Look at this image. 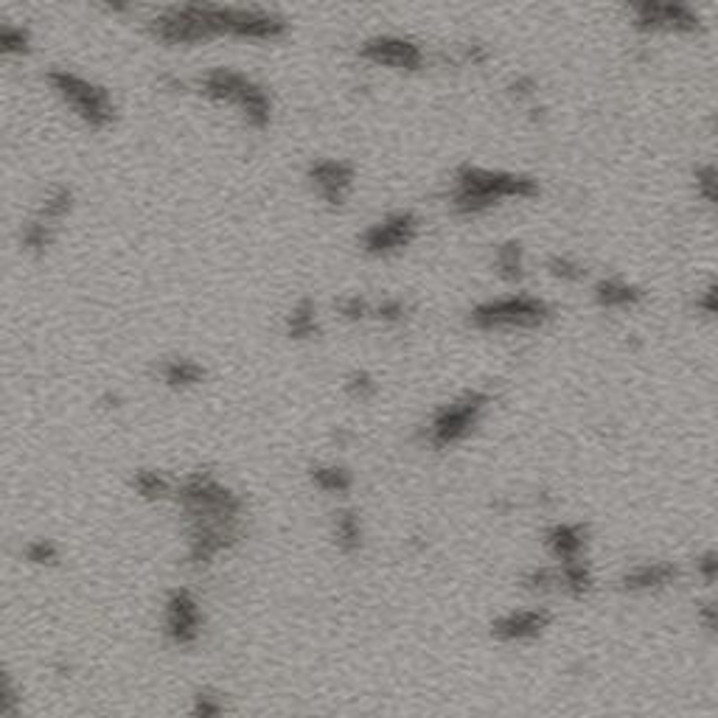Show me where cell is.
Instances as JSON below:
<instances>
[{
  "label": "cell",
  "mask_w": 718,
  "mask_h": 718,
  "mask_svg": "<svg viewBox=\"0 0 718 718\" xmlns=\"http://www.w3.org/2000/svg\"><path fill=\"white\" fill-rule=\"evenodd\" d=\"M370 312H374V306L360 295H351L345 297V301H340V315L349 317V320H363V317H368Z\"/></svg>",
  "instance_id": "obj_36"
},
{
  "label": "cell",
  "mask_w": 718,
  "mask_h": 718,
  "mask_svg": "<svg viewBox=\"0 0 718 718\" xmlns=\"http://www.w3.org/2000/svg\"><path fill=\"white\" fill-rule=\"evenodd\" d=\"M693 192L707 208L718 211V163L705 160L693 169Z\"/></svg>",
  "instance_id": "obj_25"
},
{
  "label": "cell",
  "mask_w": 718,
  "mask_h": 718,
  "mask_svg": "<svg viewBox=\"0 0 718 718\" xmlns=\"http://www.w3.org/2000/svg\"><path fill=\"white\" fill-rule=\"evenodd\" d=\"M682 579L679 564L668 559H646L637 564L626 567L620 575V589L629 595H659L666 589L677 587Z\"/></svg>",
  "instance_id": "obj_14"
},
{
  "label": "cell",
  "mask_w": 718,
  "mask_h": 718,
  "mask_svg": "<svg viewBox=\"0 0 718 718\" xmlns=\"http://www.w3.org/2000/svg\"><path fill=\"white\" fill-rule=\"evenodd\" d=\"M309 180L326 203L343 205L354 185V169L345 160H317L309 169Z\"/></svg>",
  "instance_id": "obj_16"
},
{
  "label": "cell",
  "mask_w": 718,
  "mask_h": 718,
  "mask_svg": "<svg viewBox=\"0 0 718 718\" xmlns=\"http://www.w3.org/2000/svg\"><path fill=\"white\" fill-rule=\"evenodd\" d=\"M199 93H203L205 99L219 101V105L236 107L242 112V119L251 126H256V130H264V126L270 124V96L264 93V87H258L256 82L231 71V68H217V71L205 73L203 80H199Z\"/></svg>",
  "instance_id": "obj_4"
},
{
  "label": "cell",
  "mask_w": 718,
  "mask_h": 718,
  "mask_svg": "<svg viewBox=\"0 0 718 718\" xmlns=\"http://www.w3.org/2000/svg\"><path fill=\"white\" fill-rule=\"evenodd\" d=\"M132 491H135V497H141V500L146 502H163L169 500V497H174L178 486H174L163 472H158V468H138V472L132 475Z\"/></svg>",
  "instance_id": "obj_21"
},
{
  "label": "cell",
  "mask_w": 718,
  "mask_h": 718,
  "mask_svg": "<svg viewBox=\"0 0 718 718\" xmlns=\"http://www.w3.org/2000/svg\"><path fill=\"white\" fill-rule=\"evenodd\" d=\"M331 539H334L337 550L345 556H354L363 550L365 525L354 508H340L337 511L334 520H331Z\"/></svg>",
  "instance_id": "obj_18"
},
{
  "label": "cell",
  "mask_w": 718,
  "mask_h": 718,
  "mask_svg": "<svg viewBox=\"0 0 718 718\" xmlns=\"http://www.w3.org/2000/svg\"><path fill=\"white\" fill-rule=\"evenodd\" d=\"M553 623L547 607H514L491 620V637L500 646H531L541 640Z\"/></svg>",
  "instance_id": "obj_11"
},
{
  "label": "cell",
  "mask_w": 718,
  "mask_h": 718,
  "mask_svg": "<svg viewBox=\"0 0 718 718\" xmlns=\"http://www.w3.org/2000/svg\"><path fill=\"white\" fill-rule=\"evenodd\" d=\"M208 17H211L217 37L231 34L242 40H278L287 34V21L281 14L264 12V9H233L208 3Z\"/></svg>",
  "instance_id": "obj_8"
},
{
  "label": "cell",
  "mask_w": 718,
  "mask_h": 718,
  "mask_svg": "<svg viewBox=\"0 0 718 718\" xmlns=\"http://www.w3.org/2000/svg\"><path fill=\"white\" fill-rule=\"evenodd\" d=\"M545 550L553 564H570V561H587V527L581 522H556L545 531Z\"/></svg>",
  "instance_id": "obj_15"
},
{
  "label": "cell",
  "mask_w": 718,
  "mask_h": 718,
  "mask_svg": "<svg viewBox=\"0 0 718 718\" xmlns=\"http://www.w3.org/2000/svg\"><path fill=\"white\" fill-rule=\"evenodd\" d=\"M28 46H32V40H28V32L21 26H0V51H3V57H23V53H28Z\"/></svg>",
  "instance_id": "obj_30"
},
{
  "label": "cell",
  "mask_w": 718,
  "mask_h": 718,
  "mask_svg": "<svg viewBox=\"0 0 718 718\" xmlns=\"http://www.w3.org/2000/svg\"><path fill=\"white\" fill-rule=\"evenodd\" d=\"M360 57L365 62H374V65L390 68V71H422L424 62H427V53L410 37H395V34H385V37H374V40L363 42L360 48Z\"/></svg>",
  "instance_id": "obj_13"
},
{
  "label": "cell",
  "mask_w": 718,
  "mask_h": 718,
  "mask_svg": "<svg viewBox=\"0 0 718 718\" xmlns=\"http://www.w3.org/2000/svg\"><path fill=\"white\" fill-rule=\"evenodd\" d=\"M309 477L317 491H324V495L331 497H343L354 488V475H351V468L343 466V463H317V466H312Z\"/></svg>",
  "instance_id": "obj_19"
},
{
  "label": "cell",
  "mask_w": 718,
  "mask_h": 718,
  "mask_svg": "<svg viewBox=\"0 0 718 718\" xmlns=\"http://www.w3.org/2000/svg\"><path fill=\"white\" fill-rule=\"evenodd\" d=\"M73 208V192L68 185H53L51 192L42 197L40 208H37V219L42 222H57V219H65Z\"/></svg>",
  "instance_id": "obj_26"
},
{
  "label": "cell",
  "mask_w": 718,
  "mask_h": 718,
  "mask_svg": "<svg viewBox=\"0 0 718 718\" xmlns=\"http://www.w3.org/2000/svg\"><path fill=\"white\" fill-rule=\"evenodd\" d=\"M203 604L188 587H178L163 600V634L174 648H194L203 637Z\"/></svg>",
  "instance_id": "obj_9"
},
{
  "label": "cell",
  "mask_w": 718,
  "mask_h": 718,
  "mask_svg": "<svg viewBox=\"0 0 718 718\" xmlns=\"http://www.w3.org/2000/svg\"><path fill=\"white\" fill-rule=\"evenodd\" d=\"M495 270L502 281L520 283L525 278V247L520 242H502L495 251Z\"/></svg>",
  "instance_id": "obj_22"
},
{
  "label": "cell",
  "mask_w": 718,
  "mask_h": 718,
  "mask_svg": "<svg viewBox=\"0 0 718 718\" xmlns=\"http://www.w3.org/2000/svg\"><path fill=\"white\" fill-rule=\"evenodd\" d=\"M553 320V306L545 297L511 292V295L488 297L483 304L472 306L468 326L475 331H536L545 329Z\"/></svg>",
  "instance_id": "obj_2"
},
{
  "label": "cell",
  "mask_w": 718,
  "mask_h": 718,
  "mask_svg": "<svg viewBox=\"0 0 718 718\" xmlns=\"http://www.w3.org/2000/svg\"><path fill=\"white\" fill-rule=\"evenodd\" d=\"M345 390H349V395L360 399V402H368V399H374L376 395V379L368 374V370H356V374L349 376Z\"/></svg>",
  "instance_id": "obj_33"
},
{
  "label": "cell",
  "mask_w": 718,
  "mask_h": 718,
  "mask_svg": "<svg viewBox=\"0 0 718 718\" xmlns=\"http://www.w3.org/2000/svg\"><path fill=\"white\" fill-rule=\"evenodd\" d=\"M539 180L522 172H506V169H486V166L463 163L452 174V192L449 205L461 217H483L495 211L502 203L511 199L539 197Z\"/></svg>",
  "instance_id": "obj_1"
},
{
  "label": "cell",
  "mask_w": 718,
  "mask_h": 718,
  "mask_svg": "<svg viewBox=\"0 0 718 718\" xmlns=\"http://www.w3.org/2000/svg\"><path fill=\"white\" fill-rule=\"evenodd\" d=\"M158 376L163 379V385L174 390L194 388L205 379V368L194 360H183V356H174V360H163L158 365Z\"/></svg>",
  "instance_id": "obj_20"
},
{
  "label": "cell",
  "mask_w": 718,
  "mask_h": 718,
  "mask_svg": "<svg viewBox=\"0 0 718 718\" xmlns=\"http://www.w3.org/2000/svg\"><path fill=\"white\" fill-rule=\"evenodd\" d=\"M713 130L718 132V112H716V115H713Z\"/></svg>",
  "instance_id": "obj_39"
},
{
  "label": "cell",
  "mask_w": 718,
  "mask_h": 718,
  "mask_svg": "<svg viewBox=\"0 0 718 718\" xmlns=\"http://www.w3.org/2000/svg\"><path fill=\"white\" fill-rule=\"evenodd\" d=\"M46 80L53 87V93L93 130H105L115 121V101L105 87L93 85L85 76L65 71V68L48 71Z\"/></svg>",
  "instance_id": "obj_6"
},
{
  "label": "cell",
  "mask_w": 718,
  "mask_h": 718,
  "mask_svg": "<svg viewBox=\"0 0 718 718\" xmlns=\"http://www.w3.org/2000/svg\"><path fill=\"white\" fill-rule=\"evenodd\" d=\"M696 306H698V312H705V315H710V317H718V278L713 283H707L705 290H702Z\"/></svg>",
  "instance_id": "obj_38"
},
{
  "label": "cell",
  "mask_w": 718,
  "mask_h": 718,
  "mask_svg": "<svg viewBox=\"0 0 718 718\" xmlns=\"http://www.w3.org/2000/svg\"><path fill=\"white\" fill-rule=\"evenodd\" d=\"M696 623L705 632L718 634V598H705L696 607Z\"/></svg>",
  "instance_id": "obj_35"
},
{
  "label": "cell",
  "mask_w": 718,
  "mask_h": 718,
  "mask_svg": "<svg viewBox=\"0 0 718 718\" xmlns=\"http://www.w3.org/2000/svg\"><path fill=\"white\" fill-rule=\"evenodd\" d=\"M488 404H491V395L486 390H463L455 399H449L424 424V441H427V447L452 449L458 443L468 441L483 424V418H486Z\"/></svg>",
  "instance_id": "obj_3"
},
{
  "label": "cell",
  "mask_w": 718,
  "mask_h": 718,
  "mask_svg": "<svg viewBox=\"0 0 718 718\" xmlns=\"http://www.w3.org/2000/svg\"><path fill=\"white\" fill-rule=\"evenodd\" d=\"M0 716L23 718V696L17 693L12 673H3V687H0Z\"/></svg>",
  "instance_id": "obj_31"
},
{
  "label": "cell",
  "mask_w": 718,
  "mask_h": 718,
  "mask_svg": "<svg viewBox=\"0 0 718 718\" xmlns=\"http://www.w3.org/2000/svg\"><path fill=\"white\" fill-rule=\"evenodd\" d=\"M545 267H547V272H550V276H553L556 281H561V283H579V281H584V278H587L584 264H581L579 258H573V256H559V253H556V256L547 258Z\"/></svg>",
  "instance_id": "obj_27"
},
{
  "label": "cell",
  "mask_w": 718,
  "mask_h": 718,
  "mask_svg": "<svg viewBox=\"0 0 718 718\" xmlns=\"http://www.w3.org/2000/svg\"><path fill=\"white\" fill-rule=\"evenodd\" d=\"M629 17L640 34L698 37L705 32L702 12L691 3H679V0H640L629 7Z\"/></svg>",
  "instance_id": "obj_7"
},
{
  "label": "cell",
  "mask_w": 718,
  "mask_h": 718,
  "mask_svg": "<svg viewBox=\"0 0 718 718\" xmlns=\"http://www.w3.org/2000/svg\"><path fill=\"white\" fill-rule=\"evenodd\" d=\"M693 567H696L698 581H705L707 587H718V550L716 547H710V550H702V553L696 556V561H693Z\"/></svg>",
  "instance_id": "obj_32"
},
{
  "label": "cell",
  "mask_w": 718,
  "mask_h": 718,
  "mask_svg": "<svg viewBox=\"0 0 718 718\" xmlns=\"http://www.w3.org/2000/svg\"><path fill=\"white\" fill-rule=\"evenodd\" d=\"M536 90H539V87H536L534 76H516V80L508 82V93H511V96H514L516 101L534 99Z\"/></svg>",
  "instance_id": "obj_37"
},
{
  "label": "cell",
  "mask_w": 718,
  "mask_h": 718,
  "mask_svg": "<svg viewBox=\"0 0 718 718\" xmlns=\"http://www.w3.org/2000/svg\"><path fill=\"white\" fill-rule=\"evenodd\" d=\"M593 295L595 304L607 312H632L646 301V292L640 290L637 283L626 281V278L620 276L600 278V281L595 283Z\"/></svg>",
  "instance_id": "obj_17"
},
{
  "label": "cell",
  "mask_w": 718,
  "mask_h": 718,
  "mask_svg": "<svg viewBox=\"0 0 718 718\" xmlns=\"http://www.w3.org/2000/svg\"><path fill=\"white\" fill-rule=\"evenodd\" d=\"M185 520H242L244 502L233 488L208 472H194L174 491Z\"/></svg>",
  "instance_id": "obj_5"
},
{
  "label": "cell",
  "mask_w": 718,
  "mask_h": 718,
  "mask_svg": "<svg viewBox=\"0 0 718 718\" xmlns=\"http://www.w3.org/2000/svg\"><path fill=\"white\" fill-rule=\"evenodd\" d=\"M370 315H374L376 320H385V324H402L404 315H407V306H404L399 297H388V301H382L379 306H374Z\"/></svg>",
  "instance_id": "obj_34"
},
{
  "label": "cell",
  "mask_w": 718,
  "mask_h": 718,
  "mask_svg": "<svg viewBox=\"0 0 718 718\" xmlns=\"http://www.w3.org/2000/svg\"><path fill=\"white\" fill-rule=\"evenodd\" d=\"M317 309L312 304L309 297H304L295 309L287 315V334L292 340H309V337H317Z\"/></svg>",
  "instance_id": "obj_24"
},
{
  "label": "cell",
  "mask_w": 718,
  "mask_h": 718,
  "mask_svg": "<svg viewBox=\"0 0 718 718\" xmlns=\"http://www.w3.org/2000/svg\"><path fill=\"white\" fill-rule=\"evenodd\" d=\"M153 32L160 42L169 46H194V42L214 40L211 17H208V3L203 7H172L160 12L153 21Z\"/></svg>",
  "instance_id": "obj_10"
},
{
  "label": "cell",
  "mask_w": 718,
  "mask_h": 718,
  "mask_svg": "<svg viewBox=\"0 0 718 718\" xmlns=\"http://www.w3.org/2000/svg\"><path fill=\"white\" fill-rule=\"evenodd\" d=\"M60 545L53 539H28L23 547V559L34 567L60 564Z\"/></svg>",
  "instance_id": "obj_28"
},
{
  "label": "cell",
  "mask_w": 718,
  "mask_h": 718,
  "mask_svg": "<svg viewBox=\"0 0 718 718\" xmlns=\"http://www.w3.org/2000/svg\"><path fill=\"white\" fill-rule=\"evenodd\" d=\"M21 242H23V247L32 253L48 251L53 242V224L42 222V219H32L28 224H23Z\"/></svg>",
  "instance_id": "obj_29"
},
{
  "label": "cell",
  "mask_w": 718,
  "mask_h": 718,
  "mask_svg": "<svg viewBox=\"0 0 718 718\" xmlns=\"http://www.w3.org/2000/svg\"><path fill=\"white\" fill-rule=\"evenodd\" d=\"M418 236V217L413 211H393L363 233L360 244L370 256H393Z\"/></svg>",
  "instance_id": "obj_12"
},
{
  "label": "cell",
  "mask_w": 718,
  "mask_h": 718,
  "mask_svg": "<svg viewBox=\"0 0 718 718\" xmlns=\"http://www.w3.org/2000/svg\"><path fill=\"white\" fill-rule=\"evenodd\" d=\"M192 718H228V698L217 687H199L188 705Z\"/></svg>",
  "instance_id": "obj_23"
}]
</instances>
